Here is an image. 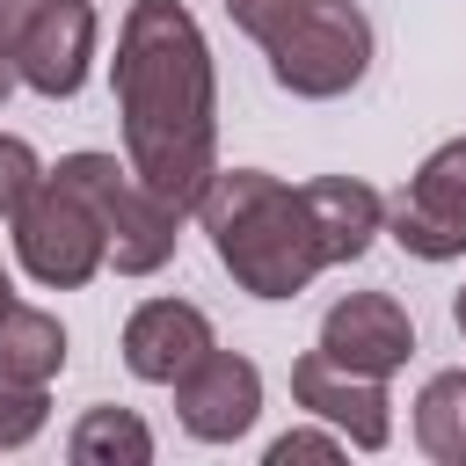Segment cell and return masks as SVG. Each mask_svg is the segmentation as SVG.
Returning <instances> with one entry per match:
<instances>
[{
    "instance_id": "8",
    "label": "cell",
    "mask_w": 466,
    "mask_h": 466,
    "mask_svg": "<svg viewBox=\"0 0 466 466\" xmlns=\"http://www.w3.org/2000/svg\"><path fill=\"white\" fill-rule=\"evenodd\" d=\"M291 400H299L313 422H335L357 451H386V444H393V400H386V379H364V371L335 364L320 342L291 364Z\"/></svg>"
},
{
    "instance_id": "13",
    "label": "cell",
    "mask_w": 466,
    "mask_h": 466,
    "mask_svg": "<svg viewBox=\"0 0 466 466\" xmlns=\"http://www.w3.org/2000/svg\"><path fill=\"white\" fill-rule=\"evenodd\" d=\"M58 371H66V328H58V313L7 299L0 306V379L51 386Z\"/></svg>"
},
{
    "instance_id": "2",
    "label": "cell",
    "mask_w": 466,
    "mask_h": 466,
    "mask_svg": "<svg viewBox=\"0 0 466 466\" xmlns=\"http://www.w3.org/2000/svg\"><path fill=\"white\" fill-rule=\"evenodd\" d=\"M197 218L211 233L218 269L248 299H299L328 269L320 226L306 211V189L277 182L269 167H218L211 189L197 197Z\"/></svg>"
},
{
    "instance_id": "10",
    "label": "cell",
    "mask_w": 466,
    "mask_h": 466,
    "mask_svg": "<svg viewBox=\"0 0 466 466\" xmlns=\"http://www.w3.org/2000/svg\"><path fill=\"white\" fill-rule=\"evenodd\" d=\"M175 415L197 444H233L262 415V371L240 350H211L175 379Z\"/></svg>"
},
{
    "instance_id": "19",
    "label": "cell",
    "mask_w": 466,
    "mask_h": 466,
    "mask_svg": "<svg viewBox=\"0 0 466 466\" xmlns=\"http://www.w3.org/2000/svg\"><path fill=\"white\" fill-rule=\"evenodd\" d=\"M226 15H233V29H248L255 44H269V36L299 15V0H226Z\"/></svg>"
},
{
    "instance_id": "3",
    "label": "cell",
    "mask_w": 466,
    "mask_h": 466,
    "mask_svg": "<svg viewBox=\"0 0 466 466\" xmlns=\"http://www.w3.org/2000/svg\"><path fill=\"white\" fill-rule=\"evenodd\" d=\"M58 175L80 182V197L95 204V218H102V233H109V262H116L124 277L167 269V255H175V240H182V211H175L160 189H146L131 160H116V153H66Z\"/></svg>"
},
{
    "instance_id": "11",
    "label": "cell",
    "mask_w": 466,
    "mask_h": 466,
    "mask_svg": "<svg viewBox=\"0 0 466 466\" xmlns=\"http://www.w3.org/2000/svg\"><path fill=\"white\" fill-rule=\"evenodd\" d=\"M218 350V335H211V313L204 306H189V299H146V306H131V320H124V364H131V379H146V386H175L197 357H211Z\"/></svg>"
},
{
    "instance_id": "23",
    "label": "cell",
    "mask_w": 466,
    "mask_h": 466,
    "mask_svg": "<svg viewBox=\"0 0 466 466\" xmlns=\"http://www.w3.org/2000/svg\"><path fill=\"white\" fill-rule=\"evenodd\" d=\"M7 299H15V284H7V269H0V306H7Z\"/></svg>"
},
{
    "instance_id": "15",
    "label": "cell",
    "mask_w": 466,
    "mask_h": 466,
    "mask_svg": "<svg viewBox=\"0 0 466 466\" xmlns=\"http://www.w3.org/2000/svg\"><path fill=\"white\" fill-rule=\"evenodd\" d=\"M415 444L437 466H466V364L422 379V393H415Z\"/></svg>"
},
{
    "instance_id": "6",
    "label": "cell",
    "mask_w": 466,
    "mask_h": 466,
    "mask_svg": "<svg viewBox=\"0 0 466 466\" xmlns=\"http://www.w3.org/2000/svg\"><path fill=\"white\" fill-rule=\"evenodd\" d=\"M386 233L415 262H459L466 255V138H444L408 189L386 204Z\"/></svg>"
},
{
    "instance_id": "7",
    "label": "cell",
    "mask_w": 466,
    "mask_h": 466,
    "mask_svg": "<svg viewBox=\"0 0 466 466\" xmlns=\"http://www.w3.org/2000/svg\"><path fill=\"white\" fill-rule=\"evenodd\" d=\"M15 80L44 102H73L95 66V7L87 0H36L15 36Z\"/></svg>"
},
{
    "instance_id": "14",
    "label": "cell",
    "mask_w": 466,
    "mask_h": 466,
    "mask_svg": "<svg viewBox=\"0 0 466 466\" xmlns=\"http://www.w3.org/2000/svg\"><path fill=\"white\" fill-rule=\"evenodd\" d=\"M66 459L73 466H153V430L131 415V408H87L66 437Z\"/></svg>"
},
{
    "instance_id": "17",
    "label": "cell",
    "mask_w": 466,
    "mask_h": 466,
    "mask_svg": "<svg viewBox=\"0 0 466 466\" xmlns=\"http://www.w3.org/2000/svg\"><path fill=\"white\" fill-rule=\"evenodd\" d=\"M44 182V160H36V146L29 138H15V131H0V218H15L22 211V197Z\"/></svg>"
},
{
    "instance_id": "20",
    "label": "cell",
    "mask_w": 466,
    "mask_h": 466,
    "mask_svg": "<svg viewBox=\"0 0 466 466\" xmlns=\"http://www.w3.org/2000/svg\"><path fill=\"white\" fill-rule=\"evenodd\" d=\"M29 7H36V0H0V58L15 51V36H22V22H29Z\"/></svg>"
},
{
    "instance_id": "4",
    "label": "cell",
    "mask_w": 466,
    "mask_h": 466,
    "mask_svg": "<svg viewBox=\"0 0 466 466\" xmlns=\"http://www.w3.org/2000/svg\"><path fill=\"white\" fill-rule=\"evenodd\" d=\"M269 73L299 102H335L371 73V22L357 0H299V15L262 44Z\"/></svg>"
},
{
    "instance_id": "12",
    "label": "cell",
    "mask_w": 466,
    "mask_h": 466,
    "mask_svg": "<svg viewBox=\"0 0 466 466\" xmlns=\"http://www.w3.org/2000/svg\"><path fill=\"white\" fill-rule=\"evenodd\" d=\"M299 189H306V211H313V226H320L328 269L371 255V240L386 233V197H379L364 175H313V182H299Z\"/></svg>"
},
{
    "instance_id": "9",
    "label": "cell",
    "mask_w": 466,
    "mask_h": 466,
    "mask_svg": "<svg viewBox=\"0 0 466 466\" xmlns=\"http://www.w3.org/2000/svg\"><path fill=\"white\" fill-rule=\"evenodd\" d=\"M320 350L364 379H393L415 357V320L393 291H342L320 313Z\"/></svg>"
},
{
    "instance_id": "5",
    "label": "cell",
    "mask_w": 466,
    "mask_h": 466,
    "mask_svg": "<svg viewBox=\"0 0 466 466\" xmlns=\"http://www.w3.org/2000/svg\"><path fill=\"white\" fill-rule=\"evenodd\" d=\"M15 226V255L44 291H80L109 269V233L95 218V204L80 197V182H66L58 167H44V182L22 197Z\"/></svg>"
},
{
    "instance_id": "1",
    "label": "cell",
    "mask_w": 466,
    "mask_h": 466,
    "mask_svg": "<svg viewBox=\"0 0 466 466\" xmlns=\"http://www.w3.org/2000/svg\"><path fill=\"white\" fill-rule=\"evenodd\" d=\"M109 87L124 116V160L189 218L218 175V73L197 15L182 0H131L116 22Z\"/></svg>"
},
{
    "instance_id": "16",
    "label": "cell",
    "mask_w": 466,
    "mask_h": 466,
    "mask_svg": "<svg viewBox=\"0 0 466 466\" xmlns=\"http://www.w3.org/2000/svg\"><path fill=\"white\" fill-rule=\"evenodd\" d=\"M51 422V386H22V379H0V451H22L36 430Z\"/></svg>"
},
{
    "instance_id": "18",
    "label": "cell",
    "mask_w": 466,
    "mask_h": 466,
    "mask_svg": "<svg viewBox=\"0 0 466 466\" xmlns=\"http://www.w3.org/2000/svg\"><path fill=\"white\" fill-rule=\"evenodd\" d=\"M342 444H350V437H342L335 422H328V430H306V422H299V430L269 437V451H262V459H269V466H291V459H342Z\"/></svg>"
},
{
    "instance_id": "21",
    "label": "cell",
    "mask_w": 466,
    "mask_h": 466,
    "mask_svg": "<svg viewBox=\"0 0 466 466\" xmlns=\"http://www.w3.org/2000/svg\"><path fill=\"white\" fill-rule=\"evenodd\" d=\"M7 95H15V58H0V109H7Z\"/></svg>"
},
{
    "instance_id": "22",
    "label": "cell",
    "mask_w": 466,
    "mask_h": 466,
    "mask_svg": "<svg viewBox=\"0 0 466 466\" xmlns=\"http://www.w3.org/2000/svg\"><path fill=\"white\" fill-rule=\"evenodd\" d=\"M451 320H459V335H466V291H459V299H451Z\"/></svg>"
}]
</instances>
